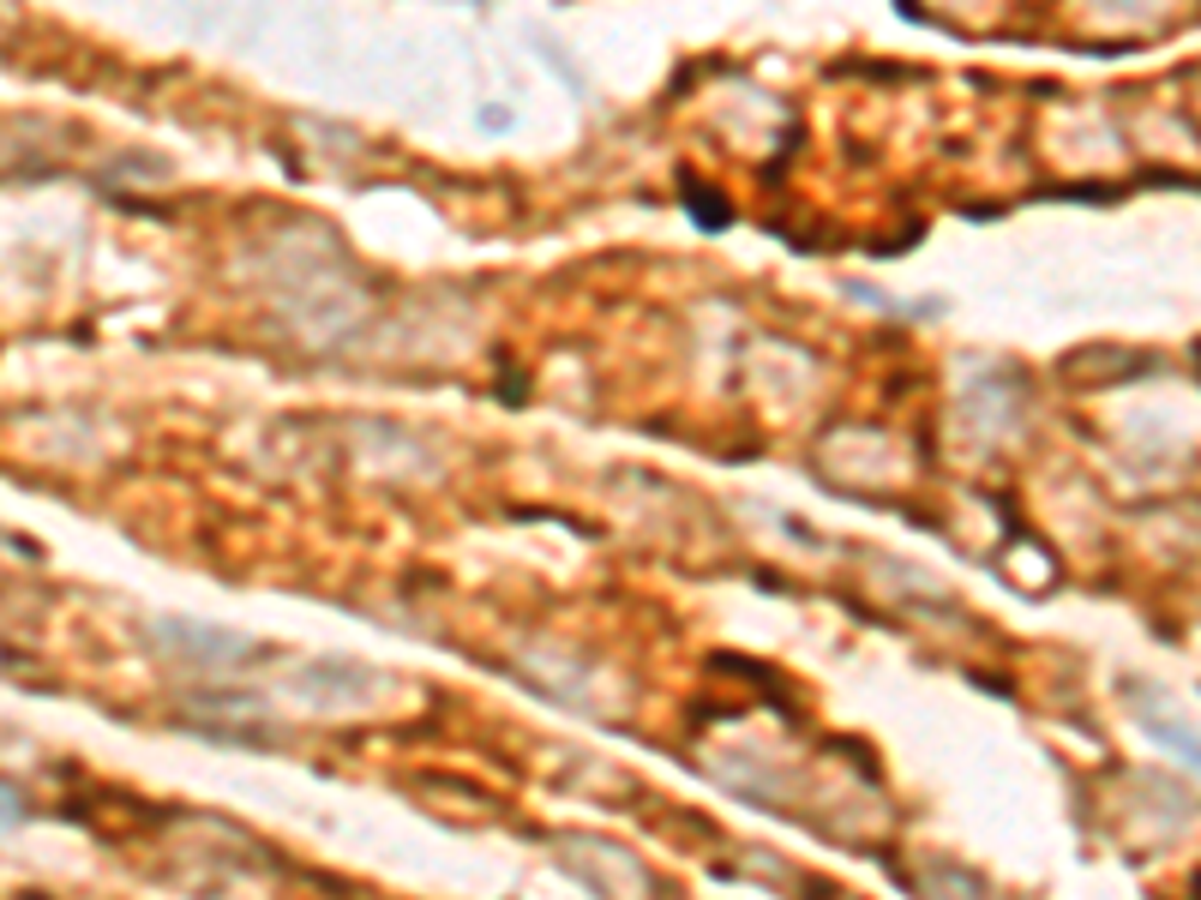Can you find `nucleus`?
Segmentation results:
<instances>
[{
    "mask_svg": "<svg viewBox=\"0 0 1201 900\" xmlns=\"http://www.w3.org/2000/svg\"><path fill=\"white\" fill-rule=\"evenodd\" d=\"M1135 715H1142V727L1154 732L1159 744H1171V751H1178L1190 768H1201V732H1190L1183 720H1171V715H1159L1154 702H1135Z\"/></svg>",
    "mask_w": 1201,
    "mask_h": 900,
    "instance_id": "nucleus-2",
    "label": "nucleus"
},
{
    "mask_svg": "<svg viewBox=\"0 0 1201 900\" xmlns=\"http://www.w3.org/2000/svg\"><path fill=\"white\" fill-rule=\"evenodd\" d=\"M150 642L169 649L181 666H199V673H240V666L259 661V642L235 637V630H216V625H193V619H150Z\"/></svg>",
    "mask_w": 1201,
    "mask_h": 900,
    "instance_id": "nucleus-1",
    "label": "nucleus"
}]
</instances>
